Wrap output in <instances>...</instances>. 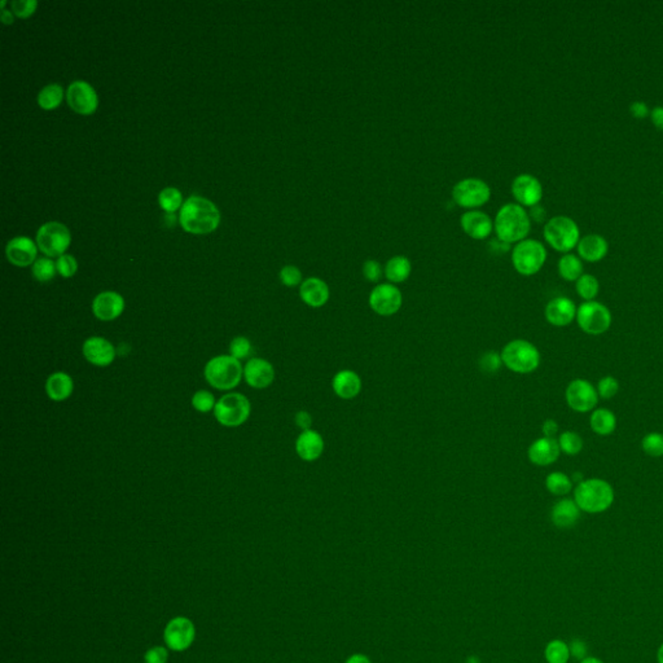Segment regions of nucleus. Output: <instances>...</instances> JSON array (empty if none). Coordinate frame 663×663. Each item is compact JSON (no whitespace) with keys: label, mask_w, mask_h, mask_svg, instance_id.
Instances as JSON below:
<instances>
[{"label":"nucleus","mask_w":663,"mask_h":663,"mask_svg":"<svg viewBox=\"0 0 663 663\" xmlns=\"http://www.w3.org/2000/svg\"><path fill=\"white\" fill-rule=\"evenodd\" d=\"M179 222L185 232L206 235L218 228L220 212L212 201L200 196H191L180 209Z\"/></svg>","instance_id":"f257e3e1"},{"label":"nucleus","mask_w":663,"mask_h":663,"mask_svg":"<svg viewBox=\"0 0 663 663\" xmlns=\"http://www.w3.org/2000/svg\"><path fill=\"white\" fill-rule=\"evenodd\" d=\"M494 228L499 240L509 245L518 244L526 240L531 230V218L521 205H504L496 214Z\"/></svg>","instance_id":"f03ea898"},{"label":"nucleus","mask_w":663,"mask_h":663,"mask_svg":"<svg viewBox=\"0 0 663 663\" xmlns=\"http://www.w3.org/2000/svg\"><path fill=\"white\" fill-rule=\"evenodd\" d=\"M614 488L607 480L588 478L582 480L574 490V500L582 512L599 515L613 505Z\"/></svg>","instance_id":"7ed1b4c3"},{"label":"nucleus","mask_w":663,"mask_h":663,"mask_svg":"<svg viewBox=\"0 0 663 663\" xmlns=\"http://www.w3.org/2000/svg\"><path fill=\"white\" fill-rule=\"evenodd\" d=\"M205 380L214 389L228 391L236 388L244 377V367L240 360L231 355H218L206 363Z\"/></svg>","instance_id":"20e7f679"},{"label":"nucleus","mask_w":663,"mask_h":663,"mask_svg":"<svg viewBox=\"0 0 663 663\" xmlns=\"http://www.w3.org/2000/svg\"><path fill=\"white\" fill-rule=\"evenodd\" d=\"M503 364L518 374L535 372L540 366V351L526 339H517L508 342L501 350Z\"/></svg>","instance_id":"39448f33"},{"label":"nucleus","mask_w":663,"mask_h":663,"mask_svg":"<svg viewBox=\"0 0 663 663\" xmlns=\"http://www.w3.org/2000/svg\"><path fill=\"white\" fill-rule=\"evenodd\" d=\"M544 239L556 252L567 255L578 247L580 228L574 219L567 215H556L550 218L543 230Z\"/></svg>","instance_id":"423d86ee"},{"label":"nucleus","mask_w":663,"mask_h":663,"mask_svg":"<svg viewBox=\"0 0 663 663\" xmlns=\"http://www.w3.org/2000/svg\"><path fill=\"white\" fill-rule=\"evenodd\" d=\"M545 261L547 249L540 241L526 239L513 247L512 263L520 275H535L543 268Z\"/></svg>","instance_id":"0eeeda50"},{"label":"nucleus","mask_w":663,"mask_h":663,"mask_svg":"<svg viewBox=\"0 0 663 663\" xmlns=\"http://www.w3.org/2000/svg\"><path fill=\"white\" fill-rule=\"evenodd\" d=\"M252 412V404L247 396L240 393H228L222 396L214 408V416L220 425L236 428L244 423Z\"/></svg>","instance_id":"6e6552de"},{"label":"nucleus","mask_w":663,"mask_h":663,"mask_svg":"<svg viewBox=\"0 0 663 663\" xmlns=\"http://www.w3.org/2000/svg\"><path fill=\"white\" fill-rule=\"evenodd\" d=\"M575 320L579 328L587 334L601 336L610 329L613 317L605 304L597 301H590L579 306Z\"/></svg>","instance_id":"1a4fd4ad"},{"label":"nucleus","mask_w":663,"mask_h":663,"mask_svg":"<svg viewBox=\"0 0 663 663\" xmlns=\"http://www.w3.org/2000/svg\"><path fill=\"white\" fill-rule=\"evenodd\" d=\"M71 235L68 227L58 222L43 225L36 233V245L48 258L61 257L71 247Z\"/></svg>","instance_id":"9d476101"},{"label":"nucleus","mask_w":663,"mask_h":663,"mask_svg":"<svg viewBox=\"0 0 663 663\" xmlns=\"http://www.w3.org/2000/svg\"><path fill=\"white\" fill-rule=\"evenodd\" d=\"M491 197V190L488 184L477 178H468L455 184L452 190V198L456 204L466 207L474 209L486 204Z\"/></svg>","instance_id":"9b49d317"},{"label":"nucleus","mask_w":663,"mask_h":663,"mask_svg":"<svg viewBox=\"0 0 663 663\" xmlns=\"http://www.w3.org/2000/svg\"><path fill=\"white\" fill-rule=\"evenodd\" d=\"M368 304L377 315L393 317L402 307V292L394 284H390V282L379 284L369 293Z\"/></svg>","instance_id":"f8f14e48"},{"label":"nucleus","mask_w":663,"mask_h":663,"mask_svg":"<svg viewBox=\"0 0 663 663\" xmlns=\"http://www.w3.org/2000/svg\"><path fill=\"white\" fill-rule=\"evenodd\" d=\"M565 399L567 406L574 412L587 413L597 407L600 396L592 384L585 379L572 380L565 391Z\"/></svg>","instance_id":"ddd939ff"},{"label":"nucleus","mask_w":663,"mask_h":663,"mask_svg":"<svg viewBox=\"0 0 663 663\" xmlns=\"http://www.w3.org/2000/svg\"><path fill=\"white\" fill-rule=\"evenodd\" d=\"M66 101L76 113L82 115H91L99 106L98 93L86 81H76L68 87Z\"/></svg>","instance_id":"4468645a"},{"label":"nucleus","mask_w":663,"mask_h":663,"mask_svg":"<svg viewBox=\"0 0 663 663\" xmlns=\"http://www.w3.org/2000/svg\"><path fill=\"white\" fill-rule=\"evenodd\" d=\"M512 193L521 206L534 207L542 201L543 187L538 178L531 174H521L512 183Z\"/></svg>","instance_id":"2eb2a0df"},{"label":"nucleus","mask_w":663,"mask_h":663,"mask_svg":"<svg viewBox=\"0 0 663 663\" xmlns=\"http://www.w3.org/2000/svg\"><path fill=\"white\" fill-rule=\"evenodd\" d=\"M195 626L188 618L178 617L169 622L165 629V642L170 649L182 652L191 647L195 640Z\"/></svg>","instance_id":"dca6fc26"},{"label":"nucleus","mask_w":663,"mask_h":663,"mask_svg":"<svg viewBox=\"0 0 663 663\" xmlns=\"http://www.w3.org/2000/svg\"><path fill=\"white\" fill-rule=\"evenodd\" d=\"M82 353L88 363L98 367L110 366L117 356V350L113 344L98 336L86 339Z\"/></svg>","instance_id":"f3484780"},{"label":"nucleus","mask_w":663,"mask_h":663,"mask_svg":"<svg viewBox=\"0 0 663 663\" xmlns=\"http://www.w3.org/2000/svg\"><path fill=\"white\" fill-rule=\"evenodd\" d=\"M577 311L578 307L572 299L567 297H556L545 306L544 317L550 325L562 328L572 324L577 319Z\"/></svg>","instance_id":"a211bd4d"},{"label":"nucleus","mask_w":663,"mask_h":663,"mask_svg":"<svg viewBox=\"0 0 663 663\" xmlns=\"http://www.w3.org/2000/svg\"><path fill=\"white\" fill-rule=\"evenodd\" d=\"M125 299L117 292H103L95 297L92 312L101 322H113L125 311Z\"/></svg>","instance_id":"6ab92c4d"},{"label":"nucleus","mask_w":663,"mask_h":663,"mask_svg":"<svg viewBox=\"0 0 663 663\" xmlns=\"http://www.w3.org/2000/svg\"><path fill=\"white\" fill-rule=\"evenodd\" d=\"M244 379L250 388H268L275 380V368L268 360L252 358L244 367Z\"/></svg>","instance_id":"aec40b11"},{"label":"nucleus","mask_w":663,"mask_h":663,"mask_svg":"<svg viewBox=\"0 0 663 663\" xmlns=\"http://www.w3.org/2000/svg\"><path fill=\"white\" fill-rule=\"evenodd\" d=\"M38 255V245L26 236H17L8 241L6 255L8 261L17 267H28L34 264Z\"/></svg>","instance_id":"412c9836"},{"label":"nucleus","mask_w":663,"mask_h":663,"mask_svg":"<svg viewBox=\"0 0 663 663\" xmlns=\"http://www.w3.org/2000/svg\"><path fill=\"white\" fill-rule=\"evenodd\" d=\"M560 453L561 450L556 438H538L528 450L530 461L538 466H552L557 461Z\"/></svg>","instance_id":"4be33fe9"},{"label":"nucleus","mask_w":663,"mask_h":663,"mask_svg":"<svg viewBox=\"0 0 663 663\" xmlns=\"http://www.w3.org/2000/svg\"><path fill=\"white\" fill-rule=\"evenodd\" d=\"M299 297L311 309H322L331 298L328 284L320 277H309L299 287Z\"/></svg>","instance_id":"5701e85b"},{"label":"nucleus","mask_w":663,"mask_h":663,"mask_svg":"<svg viewBox=\"0 0 663 663\" xmlns=\"http://www.w3.org/2000/svg\"><path fill=\"white\" fill-rule=\"evenodd\" d=\"M333 393L344 401H351L359 396L363 382L359 374L353 369H341L332 379Z\"/></svg>","instance_id":"b1692460"},{"label":"nucleus","mask_w":663,"mask_h":663,"mask_svg":"<svg viewBox=\"0 0 663 663\" xmlns=\"http://www.w3.org/2000/svg\"><path fill=\"white\" fill-rule=\"evenodd\" d=\"M325 448L324 438L319 431L310 429V431H304L296 441V452L299 456V459L312 463L320 459L323 455Z\"/></svg>","instance_id":"393cba45"},{"label":"nucleus","mask_w":663,"mask_h":663,"mask_svg":"<svg viewBox=\"0 0 663 663\" xmlns=\"http://www.w3.org/2000/svg\"><path fill=\"white\" fill-rule=\"evenodd\" d=\"M460 225L464 232L474 240L487 239L494 228L491 218L486 212L480 210H471L463 214L460 219Z\"/></svg>","instance_id":"a878e982"},{"label":"nucleus","mask_w":663,"mask_h":663,"mask_svg":"<svg viewBox=\"0 0 663 663\" xmlns=\"http://www.w3.org/2000/svg\"><path fill=\"white\" fill-rule=\"evenodd\" d=\"M579 258L590 263L602 261L609 252V242L599 233H590L580 237L577 247Z\"/></svg>","instance_id":"bb28decb"},{"label":"nucleus","mask_w":663,"mask_h":663,"mask_svg":"<svg viewBox=\"0 0 663 663\" xmlns=\"http://www.w3.org/2000/svg\"><path fill=\"white\" fill-rule=\"evenodd\" d=\"M580 509L574 499L564 498L558 500L550 510V520L558 529H570L578 523Z\"/></svg>","instance_id":"cd10ccee"},{"label":"nucleus","mask_w":663,"mask_h":663,"mask_svg":"<svg viewBox=\"0 0 663 663\" xmlns=\"http://www.w3.org/2000/svg\"><path fill=\"white\" fill-rule=\"evenodd\" d=\"M74 382L65 372L51 374L46 381V393L53 402H64L73 394Z\"/></svg>","instance_id":"c85d7f7f"},{"label":"nucleus","mask_w":663,"mask_h":663,"mask_svg":"<svg viewBox=\"0 0 663 663\" xmlns=\"http://www.w3.org/2000/svg\"><path fill=\"white\" fill-rule=\"evenodd\" d=\"M412 272V264L407 257L396 255L389 259L384 268V275L390 284H401L408 279Z\"/></svg>","instance_id":"c756f323"},{"label":"nucleus","mask_w":663,"mask_h":663,"mask_svg":"<svg viewBox=\"0 0 663 663\" xmlns=\"http://www.w3.org/2000/svg\"><path fill=\"white\" fill-rule=\"evenodd\" d=\"M590 425L593 433L601 437H607L613 434L617 428V417L610 409H593L590 417Z\"/></svg>","instance_id":"7c9ffc66"},{"label":"nucleus","mask_w":663,"mask_h":663,"mask_svg":"<svg viewBox=\"0 0 663 663\" xmlns=\"http://www.w3.org/2000/svg\"><path fill=\"white\" fill-rule=\"evenodd\" d=\"M583 261L579 258V255L567 253L558 261V274L566 282H577L583 275Z\"/></svg>","instance_id":"2f4dec72"},{"label":"nucleus","mask_w":663,"mask_h":663,"mask_svg":"<svg viewBox=\"0 0 663 663\" xmlns=\"http://www.w3.org/2000/svg\"><path fill=\"white\" fill-rule=\"evenodd\" d=\"M64 99V88L57 83L43 87L38 95V106L44 110H53Z\"/></svg>","instance_id":"473e14b6"},{"label":"nucleus","mask_w":663,"mask_h":663,"mask_svg":"<svg viewBox=\"0 0 663 663\" xmlns=\"http://www.w3.org/2000/svg\"><path fill=\"white\" fill-rule=\"evenodd\" d=\"M545 488L555 496H566L572 490V480L562 472H552L545 477Z\"/></svg>","instance_id":"72a5a7b5"},{"label":"nucleus","mask_w":663,"mask_h":663,"mask_svg":"<svg viewBox=\"0 0 663 663\" xmlns=\"http://www.w3.org/2000/svg\"><path fill=\"white\" fill-rule=\"evenodd\" d=\"M544 657L548 663H567L570 659L569 644L564 640L555 639L547 644L544 649Z\"/></svg>","instance_id":"f704fd0d"},{"label":"nucleus","mask_w":663,"mask_h":663,"mask_svg":"<svg viewBox=\"0 0 663 663\" xmlns=\"http://www.w3.org/2000/svg\"><path fill=\"white\" fill-rule=\"evenodd\" d=\"M575 289L580 298L585 299V302L595 301V298L599 296L600 282L596 276L591 274H583L575 282Z\"/></svg>","instance_id":"c9c22d12"},{"label":"nucleus","mask_w":663,"mask_h":663,"mask_svg":"<svg viewBox=\"0 0 663 663\" xmlns=\"http://www.w3.org/2000/svg\"><path fill=\"white\" fill-rule=\"evenodd\" d=\"M158 204L161 209L169 214L177 212L183 206V196L177 188L168 187L158 195Z\"/></svg>","instance_id":"e433bc0d"},{"label":"nucleus","mask_w":663,"mask_h":663,"mask_svg":"<svg viewBox=\"0 0 663 663\" xmlns=\"http://www.w3.org/2000/svg\"><path fill=\"white\" fill-rule=\"evenodd\" d=\"M557 441L560 450L567 456H575L583 450V439L575 431H566L561 433Z\"/></svg>","instance_id":"4c0bfd02"},{"label":"nucleus","mask_w":663,"mask_h":663,"mask_svg":"<svg viewBox=\"0 0 663 663\" xmlns=\"http://www.w3.org/2000/svg\"><path fill=\"white\" fill-rule=\"evenodd\" d=\"M33 276L41 282H51L57 274L56 263L48 257L39 258L33 264Z\"/></svg>","instance_id":"58836bf2"},{"label":"nucleus","mask_w":663,"mask_h":663,"mask_svg":"<svg viewBox=\"0 0 663 663\" xmlns=\"http://www.w3.org/2000/svg\"><path fill=\"white\" fill-rule=\"evenodd\" d=\"M642 451L652 458L663 456V434L649 433L642 441Z\"/></svg>","instance_id":"ea45409f"},{"label":"nucleus","mask_w":663,"mask_h":663,"mask_svg":"<svg viewBox=\"0 0 663 663\" xmlns=\"http://www.w3.org/2000/svg\"><path fill=\"white\" fill-rule=\"evenodd\" d=\"M192 406L193 408L196 409L197 412H201V413H207L210 411H214L215 406H217V402H215V398L212 396L210 391L207 390H200L197 393H195L193 396H192Z\"/></svg>","instance_id":"a19ab883"},{"label":"nucleus","mask_w":663,"mask_h":663,"mask_svg":"<svg viewBox=\"0 0 663 663\" xmlns=\"http://www.w3.org/2000/svg\"><path fill=\"white\" fill-rule=\"evenodd\" d=\"M596 390H597V394H599L601 399L609 401V399H612L618 394L620 382L613 376H605V377H602L600 380L597 386H596Z\"/></svg>","instance_id":"79ce46f5"},{"label":"nucleus","mask_w":663,"mask_h":663,"mask_svg":"<svg viewBox=\"0 0 663 663\" xmlns=\"http://www.w3.org/2000/svg\"><path fill=\"white\" fill-rule=\"evenodd\" d=\"M280 280H282V284L288 288H294V287H301V284L304 282L302 280V272L299 268L296 267V266H292V264H288V266H284V267L280 269Z\"/></svg>","instance_id":"37998d69"},{"label":"nucleus","mask_w":663,"mask_h":663,"mask_svg":"<svg viewBox=\"0 0 663 663\" xmlns=\"http://www.w3.org/2000/svg\"><path fill=\"white\" fill-rule=\"evenodd\" d=\"M230 354L237 360L245 359L252 354V342L247 337H235L230 344Z\"/></svg>","instance_id":"c03bdc74"},{"label":"nucleus","mask_w":663,"mask_h":663,"mask_svg":"<svg viewBox=\"0 0 663 663\" xmlns=\"http://www.w3.org/2000/svg\"><path fill=\"white\" fill-rule=\"evenodd\" d=\"M478 364H480V371L486 374H495L500 369L501 366H504L500 354L496 351H487L483 354L480 358Z\"/></svg>","instance_id":"a18cd8bd"},{"label":"nucleus","mask_w":663,"mask_h":663,"mask_svg":"<svg viewBox=\"0 0 663 663\" xmlns=\"http://www.w3.org/2000/svg\"><path fill=\"white\" fill-rule=\"evenodd\" d=\"M57 272L60 275L69 279L77 274L78 262L73 255H64L57 258L56 262Z\"/></svg>","instance_id":"49530a36"},{"label":"nucleus","mask_w":663,"mask_h":663,"mask_svg":"<svg viewBox=\"0 0 663 663\" xmlns=\"http://www.w3.org/2000/svg\"><path fill=\"white\" fill-rule=\"evenodd\" d=\"M36 7H38L36 0H14L11 3L12 12L19 19H28L36 12Z\"/></svg>","instance_id":"de8ad7c7"},{"label":"nucleus","mask_w":663,"mask_h":663,"mask_svg":"<svg viewBox=\"0 0 663 663\" xmlns=\"http://www.w3.org/2000/svg\"><path fill=\"white\" fill-rule=\"evenodd\" d=\"M384 275V268L381 264L374 259H368L363 264V276L364 279L371 282H379Z\"/></svg>","instance_id":"09e8293b"},{"label":"nucleus","mask_w":663,"mask_h":663,"mask_svg":"<svg viewBox=\"0 0 663 663\" xmlns=\"http://www.w3.org/2000/svg\"><path fill=\"white\" fill-rule=\"evenodd\" d=\"M569 648H570V656L574 657L575 659L583 661L585 658H587L588 648H587L586 642L582 639H572V642L569 644Z\"/></svg>","instance_id":"8fccbe9b"},{"label":"nucleus","mask_w":663,"mask_h":663,"mask_svg":"<svg viewBox=\"0 0 663 663\" xmlns=\"http://www.w3.org/2000/svg\"><path fill=\"white\" fill-rule=\"evenodd\" d=\"M294 423L301 431H310L312 429V416L310 412L306 409H299L294 416Z\"/></svg>","instance_id":"3c124183"},{"label":"nucleus","mask_w":663,"mask_h":663,"mask_svg":"<svg viewBox=\"0 0 663 663\" xmlns=\"http://www.w3.org/2000/svg\"><path fill=\"white\" fill-rule=\"evenodd\" d=\"M168 661V650L163 647H155L147 652L145 663H166Z\"/></svg>","instance_id":"603ef678"},{"label":"nucleus","mask_w":663,"mask_h":663,"mask_svg":"<svg viewBox=\"0 0 663 663\" xmlns=\"http://www.w3.org/2000/svg\"><path fill=\"white\" fill-rule=\"evenodd\" d=\"M629 113L637 120H642L650 115V110L644 101H634L629 106Z\"/></svg>","instance_id":"864d4df0"},{"label":"nucleus","mask_w":663,"mask_h":663,"mask_svg":"<svg viewBox=\"0 0 663 663\" xmlns=\"http://www.w3.org/2000/svg\"><path fill=\"white\" fill-rule=\"evenodd\" d=\"M558 423L556 420L553 418H548L544 421L543 425H542V431H543V437L547 438H555L556 434L558 433Z\"/></svg>","instance_id":"5fc2aeb1"},{"label":"nucleus","mask_w":663,"mask_h":663,"mask_svg":"<svg viewBox=\"0 0 663 663\" xmlns=\"http://www.w3.org/2000/svg\"><path fill=\"white\" fill-rule=\"evenodd\" d=\"M650 120L659 131H663V106H658L650 110Z\"/></svg>","instance_id":"6e6d98bb"},{"label":"nucleus","mask_w":663,"mask_h":663,"mask_svg":"<svg viewBox=\"0 0 663 663\" xmlns=\"http://www.w3.org/2000/svg\"><path fill=\"white\" fill-rule=\"evenodd\" d=\"M531 217L535 219L536 222H542L545 218V210L542 206L536 205L534 207H531Z\"/></svg>","instance_id":"4d7b16f0"},{"label":"nucleus","mask_w":663,"mask_h":663,"mask_svg":"<svg viewBox=\"0 0 663 663\" xmlns=\"http://www.w3.org/2000/svg\"><path fill=\"white\" fill-rule=\"evenodd\" d=\"M345 663H372L371 659L368 658L366 654H361V653H356V654H353L351 657H349L346 659Z\"/></svg>","instance_id":"13d9d810"},{"label":"nucleus","mask_w":663,"mask_h":663,"mask_svg":"<svg viewBox=\"0 0 663 663\" xmlns=\"http://www.w3.org/2000/svg\"><path fill=\"white\" fill-rule=\"evenodd\" d=\"M14 21V19L12 12H11V11H7V9H3V11H1V22H3L4 25H12Z\"/></svg>","instance_id":"bf43d9fd"},{"label":"nucleus","mask_w":663,"mask_h":663,"mask_svg":"<svg viewBox=\"0 0 663 663\" xmlns=\"http://www.w3.org/2000/svg\"><path fill=\"white\" fill-rule=\"evenodd\" d=\"M580 663H605L604 661H601L597 657H587L583 661H580Z\"/></svg>","instance_id":"052dcab7"},{"label":"nucleus","mask_w":663,"mask_h":663,"mask_svg":"<svg viewBox=\"0 0 663 663\" xmlns=\"http://www.w3.org/2000/svg\"><path fill=\"white\" fill-rule=\"evenodd\" d=\"M657 661H658V663H663V644L657 652Z\"/></svg>","instance_id":"680f3d73"},{"label":"nucleus","mask_w":663,"mask_h":663,"mask_svg":"<svg viewBox=\"0 0 663 663\" xmlns=\"http://www.w3.org/2000/svg\"><path fill=\"white\" fill-rule=\"evenodd\" d=\"M466 663H480V661L478 657L471 656L466 658Z\"/></svg>","instance_id":"e2e57ef3"}]
</instances>
